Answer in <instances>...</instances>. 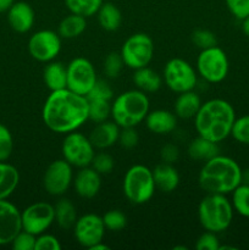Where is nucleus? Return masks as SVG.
Masks as SVG:
<instances>
[{"instance_id":"cd10ccee","label":"nucleus","mask_w":249,"mask_h":250,"mask_svg":"<svg viewBox=\"0 0 249 250\" xmlns=\"http://www.w3.org/2000/svg\"><path fill=\"white\" fill-rule=\"evenodd\" d=\"M87 28V19L80 15L71 14L63 17L58 27V33L63 39H75Z\"/></svg>"},{"instance_id":"c03bdc74","label":"nucleus","mask_w":249,"mask_h":250,"mask_svg":"<svg viewBox=\"0 0 249 250\" xmlns=\"http://www.w3.org/2000/svg\"><path fill=\"white\" fill-rule=\"evenodd\" d=\"M112 97H114V93H112L111 87L103 80H98L94 87L87 94V98H104L109 100H112Z\"/></svg>"},{"instance_id":"f8f14e48","label":"nucleus","mask_w":249,"mask_h":250,"mask_svg":"<svg viewBox=\"0 0 249 250\" xmlns=\"http://www.w3.org/2000/svg\"><path fill=\"white\" fill-rule=\"evenodd\" d=\"M73 176V167L65 159L53 161L43 175L44 189L51 197H62L72 186Z\"/></svg>"},{"instance_id":"f3484780","label":"nucleus","mask_w":249,"mask_h":250,"mask_svg":"<svg viewBox=\"0 0 249 250\" xmlns=\"http://www.w3.org/2000/svg\"><path fill=\"white\" fill-rule=\"evenodd\" d=\"M72 186L78 197L83 199H92L100 192L102 175L90 166L78 168L76 175L73 176Z\"/></svg>"},{"instance_id":"e433bc0d","label":"nucleus","mask_w":249,"mask_h":250,"mask_svg":"<svg viewBox=\"0 0 249 250\" xmlns=\"http://www.w3.org/2000/svg\"><path fill=\"white\" fill-rule=\"evenodd\" d=\"M192 42L200 50L217 45L216 36L211 31H209V29H195L192 33Z\"/></svg>"},{"instance_id":"20e7f679","label":"nucleus","mask_w":249,"mask_h":250,"mask_svg":"<svg viewBox=\"0 0 249 250\" xmlns=\"http://www.w3.org/2000/svg\"><path fill=\"white\" fill-rule=\"evenodd\" d=\"M150 111L148 95L139 89H131L117 95L111 103L112 121L121 128L136 127L145 120Z\"/></svg>"},{"instance_id":"f257e3e1","label":"nucleus","mask_w":249,"mask_h":250,"mask_svg":"<svg viewBox=\"0 0 249 250\" xmlns=\"http://www.w3.org/2000/svg\"><path fill=\"white\" fill-rule=\"evenodd\" d=\"M42 120L48 129L60 134L77 131L88 119V100L72 90L50 92L42 109Z\"/></svg>"},{"instance_id":"b1692460","label":"nucleus","mask_w":249,"mask_h":250,"mask_svg":"<svg viewBox=\"0 0 249 250\" xmlns=\"http://www.w3.org/2000/svg\"><path fill=\"white\" fill-rule=\"evenodd\" d=\"M132 81H133L137 89L142 90L145 94L158 92L163 85V76L159 75L156 71H154L149 66L134 70Z\"/></svg>"},{"instance_id":"5701e85b","label":"nucleus","mask_w":249,"mask_h":250,"mask_svg":"<svg viewBox=\"0 0 249 250\" xmlns=\"http://www.w3.org/2000/svg\"><path fill=\"white\" fill-rule=\"evenodd\" d=\"M43 81L45 87L50 92L67 88V71L66 66L60 61L46 62L43 70Z\"/></svg>"},{"instance_id":"c9c22d12","label":"nucleus","mask_w":249,"mask_h":250,"mask_svg":"<svg viewBox=\"0 0 249 250\" xmlns=\"http://www.w3.org/2000/svg\"><path fill=\"white\" fill-rule=\"evenodd\" d=\"M90 167L94 168L98 173L100 175H109L112 172L115 167V160L110 154L100 151V153H95L94 158H93L92 163H90Z\"/></svg>"},{"instance_id":"09e8293b","label":"nucleus","mask_w":249,"mask_h":250,"mask_svg":"<svg viewBox=\"0 0 249 250\" xmlns=\"http://www.w3.org/2000/svg\"><path fill=\"white\" fill-rule=\"evenodd\" d=\"M244 185H249V168L247 170H242V182Z\"/></svg>"},{"instance_id":"37998d69","label":"nucleus","mask_w":249,"mask_h":250,"mask_svg":"<svg viewBox=\"0 0 249 250\" xmlns=\"http://www.w3.org/2000/svg\"><path fill=\"white\" fill-rule=\"evenodd\" d=\"M62 248L60 241L55 236L49 233L38 234L36 238V248L34 250H60Z\"/></svg>"},{"instance_id":"ddd939ff","label":"nucleus","mask_w":249,"mask_h":250,"mask_svg":"<svg viewBox=\"0 0 249 250\" xmlns=\"http://www.w3.org/2000/svg\"><path fill=\"white\" fill-rule=\"evenodd\" d=\"M22 229L38 236L50 229L55 222V209L54 205L46 202H37L28 205L21 211Z\"/></svg>"},{"instance_id":"2eb2a0df","label":"nucleus","mask_w":249,"mask_h":250,"mask_svg":"<svg viewBox=\"0 0 249 250\" xmlns=\"http://www.w3.org/2000/svg\"><path fill=\"white\" fill-rule=\"evenodd\" d=\"M104 222L97 214H85L77 219L73 226V236L83 248L92 249L95 244L103 242L105 236Z\"/></svg>"},{"instance_id":"4c0bfd02","label":"nucleus","mask_w":249,"mask_h":250,"mask_svg":"<svg viewBox=\"0 0 249 250\" xmlns=\"http://www.w3.org/2000/svg\"><path fill=\"white\" fill-rule=\"evenodd\" d=\"M14 150V138L10 129L0 124V161H7Z\"/></svg>"},{"instance_id":"aec40b11","label":"nucleus","mask_w":249,"mask_h":250,"mask_svg":"<svg viewBox=\"0 0 249 250\" xmlns=\"http://www.w3.org/2000/svg\"><path fill=\"white\" fill-rule=\"evenodd\" d=\"M144 122L151 133L163 136L175 131L177 127V116L172 111L158 109L149 111Z\"/></svg>"},{"instance_id":"412c9836","label":"nucleus","mask_w":249,"mask_h":250,"mask_svg":"<svg viewBox=\"0 0 249 250\" xmlns=\"http://www.w3.org/2000/svg\"><path fill=\"white\" fill-rule=\"evenodd\" d=\"M153 177L156 189L163 193L173 192L180 185V173L172 164L161 161L154 167Z\"/></svg>"},{"instance_id":"49530a36","label":"nucleus","mask_w":249,"mask_h":250,"mask_svg":"<svg viewBox=\"0 0 249 250\" xmlns=\"http://www.w3.org/2000/svg\"><path fill=\"white\" fill-rule=\"evenodd\" d=\"M15 4V0H0V14L7 12L10 7Z\"/></svg>"},{"instance_id":"9d476101","label":"nucleus","mask_w":249,"mask_h":250,"mask_svg":"<svg viewBox=\"0 0 249 250\" xmlns=\"http://www.w3.org/2000/svg\"><path fill=\"white\" fill-rule=\"evenodd\" d=\"M61 153L62 159H65L72 167L82 168L90 166L94 158L95 148L89 137L78 131H73L65 134L61 144Z\"/></svg>"},{"instance_id":"393cba45","label":"nucleus","mask_w":249,"mask_h":250,"mask_svg":"<svg viewBox=\"0 0 249 250\" xmlns=\"http://www.w3.org/2000/svg\"><path fill=\"white\" fill-rule=\"evenodd\" d=\"M187 153L190 159L195 161H205L210 160L214 156L220 154V146L219 143L209 141V139L204 138V137L198 136L197 138L193 139L189 143L187 149Z\"/></svg>"},{"instance_id":"72a5a7b5","label":"nucleus","mask_w":249,"mask_h":250,"mask_svg":"<svg viewBox=\"0 0 249 250\" xmlns=\"http://www.w3.org/2000/svg\"><path fill=\"white\" fill-rule=\"evenodd\" d=\"M124 66V60H122L121 54L116 53V51H112V53L107 54L106 58L104 59L103 71H104V75L106 76V77L116 78L120 76Z\"/></svg>"},{"instance_id":"a211bd4d","label":"nucleus","mask_w":249,"mask_h":250,"mask_svg":"<svg viewBox=\"0 0 249 250\" xmlns=\"http://www.w3.org/2000/svg\"><path fill=\"white\" fill-rule=\"evenodd\" d=\"M36 20L34 10L28 2L15 1L7 11V22L17 33H27L31 31Z\"/></svg>"},{"instance_id":"f704fd0d","label":"nucleus","mask_w":249,"mask_h":250,"mask_svg":"<svg viewBox=\"0 0 249 250\" xmlns=\"http://www.w3.org/2000/svg\"><path fill=\"white\" fill-rule=\"evenodd\" d=\"M231 136L238 143L249 146V114L243 115L238 119L236 117L232 126Z\"/></svg>"},{"instance_id":"c756f323","label":"nucleus","mask_w":249,"mask_h":250,"mask_svg":"<svg viewBox=\"0 0 249 250\" xmlns=\"http://www.w3.org/2000/svg\"><path fill=\"white\" fill-rule=\"evenodd\" d=\"M87 100L89 121L99 124V122L106 121L111 116L112 100L104 99V98H87Z\"/></svg>"},{"instance_id":"bb28decb","label":"nucleus","mask_w":249,"mask_h":250,"mask_svg":"<svg viewBox=\"0 0 249 250\" xmlns=\"http://www.w3.org/2000/svg\"><path fill=\"white\" fill-rule=\"evenodd\" d=\"M99 26L104 31L114 32L120 28L122 23V14L119 7L112 2H103L97 12Z\"/></svg>"},{"instance_id":"a18cd8bd","label":"nucleus","mask_w":249,"mask_h":250,"mask_svg":"<svg viewBox=\"0 0 249 250\" xmlns=\"http://www.w3.org/2000/svg\"><path fill=\"white\" fill-rule=\"evenodd\" d=\"M180 158V149L173 143H167L160 149V159L163 163L175 164Z\"/></svg>"},{"instance_id":"473e14b6","label":"nucleus","mask_w":249,"mask_h":250,"mask_svg":"<svg viewBox=\"0 0 249 250\" xmlns=\"http://www.w3.org/2000/svg\"><path fill=\"white\" fill-rule=\"evenodd\" d=\"M104 226L107 231L111 232H120L126 227L127 217L121 210L111 209L105 212L102 216Z\"/></svg>"},{"instance_id":"de8ad7c7","label":"nucleus","mask_w":249,"mask_h":250,"mask_svg":"<svg viewBox=\"0 0 249 250\" xmlns=\"http://www.w3.org/2000/svg\"><path fill=\"white\" fill-rule=\"evenodd\" d=\"M242 32L244 33V36H247L249 38V16L242 20Z\"/></svg>"},{"instance_id":"2f4dec72","label":"nucleus","mask_w":249,"mask_h":250,"mask_svg":"<svg viewBox=\"0 0 249 250\" xmlns=\"http://www.w3.org/2000/svg\"><path fill=\"white\" fill-rule=\"evenodd\" d=\"M231 194V204L234 212L243 217H249V185L241 183Z\"/></svg>"},{"instance_id":"6e6552de","label":"nucleus","mask_w":249,"mask_h":250,"mask_svg":"<svg viewBox=\"0 0 249 250\" xmlns=\"http://www.w3.org/2000/svg\"><path fill=\"white\" fill-rule=\"evenodd\" d=\"M163 81L168 89L180 94L197 87L198 73L188 61L173 58L164 66Z\"/></svg>"},{"instance_id":"ea45409f","label":"nucleus","mask_w":249,"mask_h":250,"mask_svg":"<svg viewBox=\"0 0 249 250\" xmlns=\"http://www.w3.org/2000/svg\"><path fill=\"white\" fill-rule=\"evenodd\" d=\"M220 241L217 238V233L205 231L204 233L198 237L195 242V249L197 250H219Z\"/></svg>"},{"instance_id":"f03ea898","label":"nucleus","mask_w":249,"mask_h":250,"mask_svg":"<svg viewBox=\"0 0 249 250\" xmlns=\"http://www.w3.org/2000/svg\"><path fill=\"white\" fill-rule=\"evenodd\" d=\"M193 120L198 136L221 143L231 136L236 112L227 100L216 98L203 103Z\"/></svg>"},{"instance_id":"1a4fd4ad","label":"nucleus","mask_w":249,"mask_h":250,"mask_svg":"<svg viewBox=\"0 0 249 250\" xmlns=\"http://www.w3.org/2000/svg\"><path fill=\"white\" fill-rule=\"evenodd\" d=\"M120 54L128 68L145 67L154 58V42L148 34L134 33L124 42Z\"/></svg>"},{"instance_id":"423d86ee","label":"nucleus","mask_w":249,"mask_h":250,"mask_svg":"<svg viewBox=\"0 0 249 250\" xmlns=\"http://www.w3.org/2000/svg\"><path fill=\"white\" fill-rule=\"evenodd\" d=\"M122 190L132 204L142 205L148 203L156 190L153 170L142 164L131 166L124 176Z\"/></svg>"},{"instance_id":"a19ab883","label":"nucleus","mask_w":249,"mask_h":250,"mask_svg":"<svg viewBox=\"0 0 249 250\" xmlns=\"http://www.w3.org/2000/svg\"><path fill=\"white\" fill-rule=\"evenodd\" d=\"M139 136L136 131V127H124L120 129L119 141L117 143L124 149H132L138 144Z\"/></svg>"},{"instance_id":"c85d7f7f","label":"nucleus","mask_w":249,"mask_h":250,"mask_svg":"<svg viewBox=\"0 0 249 250\" xmlns=\"http://www.w3.org/2000/svg\"><path fill=\"white\" fill-rule=\"evenodd\" d=\"M54 209H55V222L58 226L62 229H73L78 219L75 204L70 199L61 198L54 205Z\"/></svg>"},{"instance_id":"a878e982","label":"nucleus","mask_w":249,"mask_h":250,"mask_svg":"<svg viewBox=\"0 0 249 250\" xmlns=\"http://www.w3.org/2000/svg\"><path fill=\"white\" fill-rule=\"evenodd\" d=\"M20 183V172L14 165L0 161V200L9 199Z\"/></svg>"},{"instance_id":"0eeeda50","label":"nucleus","mask_w":249,"mask_h":250,"mask_svg":"<svg viewBox=\"0 0 249 250\" xmlns=\"http://www.w3.org/2000/svg\"><path fill=\"white\" fill-rule=\"evenodd\" d=\"M198 76L208 83H220L227 77L229 70L228 58L220 46L200 50L195 62Z\"/></svg>"},{"instance_id":"6ab92c4d","label":"nucleus","mask_w":249,"mask_h":250,"mask_svg":"<svg viewBox=\"0 0 249 250\" xmlns=\"http://www.w3.org/2000/svg\"><path fill=\"white\" fill-rule=\"evenodd\" d=\"M121 127L115 121H103L95 125L94 128L90 131L89 137L90 142L98 150H104V149L111 148L112 146L119 141V134Z\"/></svg>"},{"instance_id":"79ce46f5","label":"nucleus","mask_w":249,"mask_h":250,"mask_svg":"<svg viewBox=\"0 0 249 250\" xmlns=\"http://www.w3.org/2000/svg\"><path fill=\"white\" fill-rule=\"evenodd\" d=\"M225 2L232 16L239 21L249 16V0H225Z\"/></svg>"},{"instance_id":"dca6fc26","label":"nucleus","mask_w":249,"mask_h":250,"mask_svg":"<svg viewBox=\"0 0 249 250\" xmlns=\"http://www.w3.org/2000/svg\"><path fill=\"white\" fill-rule=\"evenodd\" d=\"M22 231L21 211L7 199L0 200V246L11 244Z\"/></svg>"},{"instance_id":"7ed1b4c3","label":"nucleus","mask_w":249,"mask_h":250,"mask_svg":"<svg viewBox=\"0 0 249 250\" xmlns=\"http://www.w3.org/2000/svg\"><path fill=\"white\" fill-rule=\"evenodd\" d=\"M241 182V166L236 160L221 154L205 161L198 175L200 188L214 194H229Z\"/></svg>"},{"instance_id":"8fccbe9b","label":"nucleus","mask_w":249,"mask_h":250,"mask_svg":"<svg viewBox=\"0 0 249 250\" xmlns=\"http://www.w3.org/2000/svg\"><path fill=\"white\" fill-rule=\"evenodd\" d=\"M109 249H110L109 246H106V244H105V243L100 242V243L95 244V246L93 247L92 249H89V250H109Z\"/></svg>"},{"instance_id":"9b49d317","label":"nucleus","mask_w":249,"mask_h":250,"mask_svg":"<svg viewBox=\"0 0 249 250\" xmlns=\"http://www.w3.org/2000/svg\"><path fill=\"white\" fill-rule=\"evenodd\" d=\"M66 71L67 89L76 94L87 97L98 81L94 65L85 58H75L66 66Z\"/></svg>"},{"instance_id":"58836bf2","label":"nucleus","mask_w":249,"mask_h":250,"mask_svg":"<svg viewBox=\"0 0 249 250\" xmlns=\"http://www.w3.org/2000/svg\"><path fill=\"white\" fill-rule=\"evenodd\" d=\"M36 238L37 236L22 229L17 233L14 241L11 242V247L15 250H34V248H36Z\"/></svg>"},{"instance_id":"7c9ffc66","label":"nucleus","mask_w":249,"mask_h":250,"mask_svg":"<svg viewBox=\"0 0 249 250\" xmlns=\"http://www.w3.org/2000/svg\"><path fill=\"white\" fill-rule=\"evenodd\" d=\"M63 1L71 14L80 15L88 19L97 15L104 0H63Z\"/></svg>"},{"instance_id":"4be33fe9","label":"nucleus","mask_w":249,"mask_h":250,"mask_svg":"<svg viewBox=\"0 0 249 250\" xmlns=\"http://www.w3.org/2000/svg\"><path fill=\"white\" fill-rule=\"evenodd\" d=\"M202 99H200L199 94L193 90H188V92H183L178 94L176 98L175 106V115L177 119L182 120H190L194 119L195 115L199 111L200 106H202Z\"/></svg>"},{"instance_id":"39448f33","label":"nucleus","mask_w":249,"mask_h":250,"mask_svg":"<svg viewBox=\"0 0 249 250\" xmlns=\"http://www.w3.org/2000/svg\"><path fill=\"white\" fill-rule=\"evenodd\" d=\"M234 210L225 194L207 193L198 205V220L205 231L221 233L232 224Z\"/></svg>"},{"instance_id":"4468645a","label":"nucleus","mask_w":249,"mask_h":250,"mask_svg":"<svg viewBox=\"0 0 249 250\" xmlns=\"http://www.w3.org/2000/svg\"><path fill=\"white\" fill-rule=\"evenodd\" d=\"M28 53L39 62H50L55 60L61 50V37L58 32L41 29L31 36L28 41Z\"/></svg>"}]
</instances>
